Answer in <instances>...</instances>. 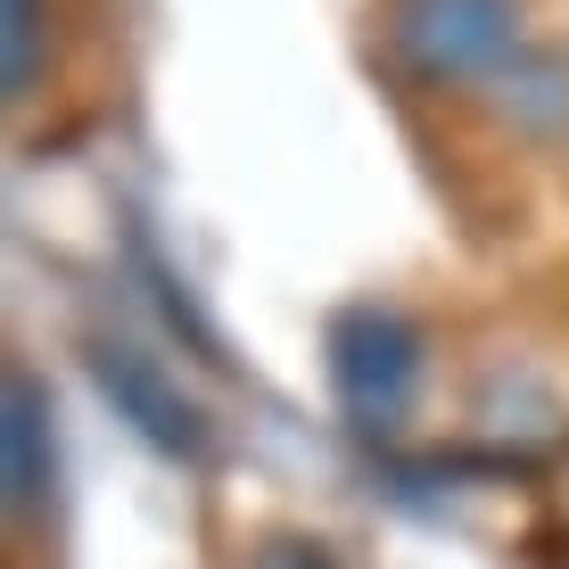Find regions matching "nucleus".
I'll return each instance as SVG.
<instances>
[{"mask_svg": "<svg viewBox=\"0 0 569 569\" xmlns=\"http://www.w3.org/2000/svg\"><path fill=\"white\" fill-rule=\"evenodd\" d=\"M33 42H42V0H9V58H0L9 91L33 83Z\"/></svg>", "mask_w": 569, "mask_h": 569, "instance_id": "nucleus-6", "label": "nucleus"}, {"mask_svg": "<svg viewBox=\"0 0 569 569\" xmlns=\"http://www.w3.org/2000/svg\"><path fill=\"white\" fill-rule=\"evenodd\" d=\"M503 108L520 116L528 132H569V58H512L503 67Z\"/></svg>", "mask_w": 569, "mask_h": 569, "instance_id": "nucleus-5", "label": "nucleus"}, {"mask_svg": "<svg viewBox=\"0 0 569 569\" xmlns=\"http://www.w3.org/2000/svg\"><path fill=\"white\" fill-rule=\"evenodd\" d=\"M0 487H9V512H33L50 487V413H42V388L26 371H9V397H0Z\"/></svg>", "mask_w": 569, "mask_h": 569, "instance_id": "nucleus-4", "label": "nucleus"}, {"mask_svg": "<svg viewBox=\"0 0 569 569\" xmlns=\"http://www.w3.org/2000/svg\"><path fill=\"white\" fill-rule=\"evenodd\" d=\"M91 371H100V388L116 397V413L141 429L157 455H190V462L207 455V438H214L207 413L182 397V380H166V371L141 356V347H91Z\"/></svg>", "mask_w": 569, "mask_h": 569, "instance_id": "nucleus-3", "label": "nucleus"}, {"mask_svg": "<svg viewBox=\"0 0 569 569\" xmlns=\"http://www.w3.org/2000/svg\"><path fill=\"white\" fill-rule=\"evenodd\" d=\"M240 569H339L330 561V545H306V537H272V545H257Z\"/></svg>", "mask_w": 569, "mask_h": 569, "instance_id": "nucleus-7", "label": "nucleus"}, {"mask_svg": "<svg viewBox=\"0 0 569 569\" xmlns=\"http://www.w3.org/2000/svg\"><path fill=\"white\" fill-rule=\"evenodd\" d=\"M413 380H421V339L405 313L388 306H347L330 322V388L339 405L356 413L363 429H388L413 405Z\"/></svg>", "mask_w": 569, "mask_h": 569, "instance_id": "nucleus-2", "label": "nucleus"}, {"mask_svg": "<svg viewBox=\"0 0 569 569\" xmlns=\"http://www.w3.org/2000/svg\"><path fill=\"white\" fill-rule=\"evenodd\" d=\"M388 33L413 74L462 83V74H496L520 58V0H397Z\"/></svg>", "mask_w": 569, "mask_h": 569, "instance_id": "nucleus-1", "label": "nucleus"}]
</instances>
